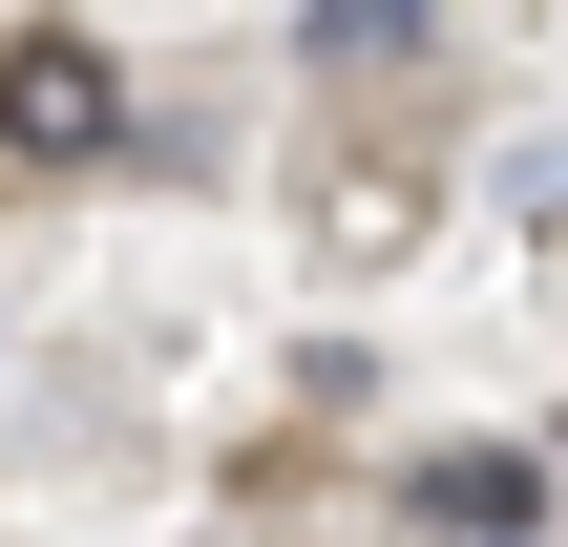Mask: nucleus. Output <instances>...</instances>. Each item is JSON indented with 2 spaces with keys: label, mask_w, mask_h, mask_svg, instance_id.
I'll list each match as a JSON object with an SVG mask.
<instances>
[{
  "label": "nucleus",
  "mask_w": 568,
  "mask_h": 547,
  "mask_svg": "<svg viewBox=\"0 0 568 547\" xmlns=\"http://www.w3.org/2000/svg\"><path fill=\"white\" fill-rule=\"evenodd\" d=\"M126 148V63L84 21H21L0 42V169H105Z\"/></svg>",
  "instance_id": "1"
},
{
  "label": "nucleus",
  "mask_w": 568,
  "mask_h": 547,
  "mask_svg": "<svg viewBox=\"0 0 568 547\" xmlns=\"http://www.w3.org/2000/svg\"><path fill=\"white\" fill-rule=\"evenodd\" d=\"M422 527H443V547H527V527H548V464L464 443V464H422Z\"/></svg>",
  "instance_id": "2"
},
{
  "label": "nucleus",
  "mask_w": 568,
  "mask_h": 547,
  "mask_svg": "<svg viewBox=\"0 0 568 547\" xmlns=\"http://www.w3.org/2000/svg\"><path fill=\"white\" fill-rule=\"evenodd\" d=\"M422 21H443V0H316L295 63H316V84H379V63H422Z\"/></svg>",
  "instance_id": "3"
}]
</instances>
